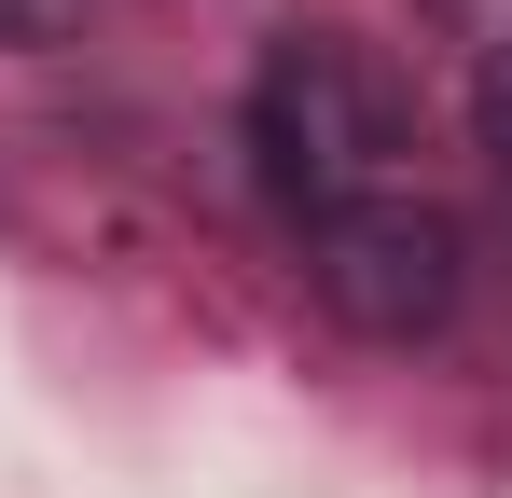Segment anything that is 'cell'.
Here are the masks:
<instances>
[{
    "label": "cell",
    "mask_w": 512,
    "mask_h": 498,
    "mask_svg": "<svg viewBox=\"0 0 512 498\" xmlns=\"http://www.w3.org/2000/svg\"><path fill=\"white\" fill-rule=\"evenodd\" d=\"M236 139H250L263 194H277L291 222H333V208H360V194L402 180V97H388V70H374L346 28H277L250 56Z\"/></svg>",
    "instance_id": "cell-1"
},
{
    "label": "cell",
    "mask_w": 512,
    "mask_h": 498,
    "mask_svg": "<svg viewBox=\"0 0 512 498\" xmlns=\"http://www.w3.org/2000/svg\"><path fill=\"white\" fill-rule=\"evenodd\" d=\"M305 291L360 346H429V332L457 319V291H471V249H457V222L429 194L388 180V194H360L333 222H305Z\"/></svg>",
    "instance_id": "cell-2"
},
{
    "label": "cell",
    "mask_w": 512,
    "mask_h": 498,
    "mask_svg": "<svg viewBox=\"0 0 512 498\" xmlns=\"http://www.w3.org/2000/svg\"><path fill=\"white\" fill-rule=\"evenodd\" d=\"M84 42V0H0V56H56Z\"/></svg>",
    "instance_id": "cell-3"
},
{
    "label": "cell",
    "mask_w": 512,
    "mask_h": 498,
    "mask_svg": "<svg viewBox=\"0 0 512 498\" xmlns=\"http://www.w3.org/2000/svg\"><path fill=\"white\" fill-rule=\"evenodd\" d=\"M471 139H485V166L512 180V42L485 56V70H471Z\"/></svg>",
    "instance_id": "cell-4"
}]
</instances>
